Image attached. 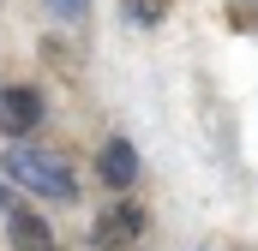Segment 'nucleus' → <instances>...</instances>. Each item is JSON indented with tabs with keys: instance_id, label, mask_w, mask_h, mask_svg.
Masks as SVG:
<instances>
[{
	"instance_id": "obj_7",
	"label": "nucleus",
	"mask_w": 258,
	"mask_h": 251,
	"mask_svg": "<svg viewBox=\"0 0 258 251\" xmlns=\"http://www.w3.org/2000/svg\"><path fill=\"white\" fill-rule=\"evenodd\" d=\"M48 12H54V18H78V12H84V0H48Z\"/></svg>"
},
{
	"instance_id": "obj_2",
	"label": "nucleus",
	"mask_w": 258,
	"mask_h": 251,
	"mask_svg": "<svg viewBox=\"0 0 258 251\" xmlns=\"http://www.w3.org/2000/svg\"><path fill=\"white\" fill-rule=\"evenodd\" d=\"M144 233V209L138 203H108L102 215H96V227H90V245L96 251H120V245H132Z\"/></svg>"
},
{
	"instance_id": "obj_4",
	"label": "nucleus",
	"mask_w": 258,
	"mask_h": 251,
	"mask_svg": "<svg viewBox=\"0 0 258 251\" xmlns=\"http://www.w3.org/2000/svg\"><path fill=\"white\" fill-rule=\"evenodd\" d=\"M96 174H102V186L126 191L132 180H138V150H132L126 138H108V144H102V156H96Z\"/></svg>"
},
{
	"instance_id": "obj_6",
	"label": "nucleus",
	"mask_w": 258,
	"mask_h": 251,
	"mask_svg": "<svg viewBox=\"0 0 258 251\" xmlns=\"http://www.w3.org/2000/svg\"><path fill=\"white\" fill-rule=\"evenodd\" d=\"M126 18H138V24H156V18H162V0H126Z\"/></svg>"
},
{
	"instance_id": "obj_3",
	"label": "nucleus",
	"mask_w": 258,
	"mask_h": 251,
	"mask_svg": "<svg viewBox=\"0 0 258 251\" xmlns=\"http://www.w3.org/2000/svg\"><path fill=\"white\" fill-rule=\"evenodd\" d=\"M36 126H42V96H36L30 84L0 90V132H6V138H30Z\"/></svg>"
},
{
	"instance_id": "obj_5",
	"label": "nucleus",
	"mask_w": 258,
	"mask_h": 251,
	"mask_svg": "<svg viewBox=\"0 0 258 251\" xmlns=\"http://www.w3.org/2000/svg\"><path fill=\"white\" fill-rule=\"evenodd\" d=\"M6 239H12V251H54V233H48V221L36 209H12L6 215Z\"/></svg>"
},
{
	"instance_id": "obj_8",
	"label": "nucleus",
	"mask_w": 258,
	"mask_h": 251,
	"mask_svg": "<svg viewBox=\"0 0 258 251\" xmlns=\"http://www.w3.org/2000/svg\"><path fill=\"white\" fill-rule=\"evenodd\" d=\"M0 209H6V197H0Z\"/></svg>"
},
{
	"instance_id": "obj_1",
	"label": "nucleus",
	"mask_w": 258,
	"mask_h": 251,
	"mask_svg": "<svg viewBox=\"0 0 258 251\" xmlns=\"http://www.w3.org/2000/svg\"><path fill=\"white\" fill-rule=\"evenodd\" d=\"M0 174H12L24 191H36V197H48V203H72V197H78V174H72V162L54 156V150H36V144H6Z\"/></svg>"
}]
</instances>
